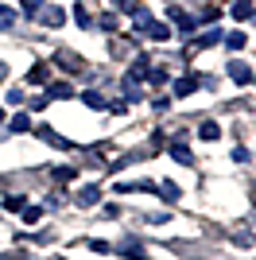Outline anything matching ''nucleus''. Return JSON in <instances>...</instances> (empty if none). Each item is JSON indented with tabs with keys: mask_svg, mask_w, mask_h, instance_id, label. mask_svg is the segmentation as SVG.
<instances>
[{
	"mask_svg": "<svg viewBox=\"0 0 256 260\" xmlns=\"http://www.w3.org/2000/svg\"><path fill=\"white\" fill-rule=\"evenodd\" d=\"M229 78H233V82H248L252 74H248V66H245V62H229Z\"/></svg>",
	"mask_w": 256,
	"mask_h": 260,
	"instance_id": "obj_1",
	"label": "nucleus"
},
{
	"mask_svg": "<svg viewBox=\"0 0 256 260\" xmlns=\"http://www.w3.org/2000/svg\"><path fill=\"white\" fill-rule=\"evenodd\" d=\"M194 86H198V78H179V82H175V98H186Z\"/></svg>",
	"mask_w": 256,
	"mask_h": 260,
	"instance_id": "obj_2",
	"label": "nucleus"
},
{
	"mask_svg": "<svg viewBox=\"0 0 256 260\" xmlns=\"http://www.w3.org/2000/svg\"><path fill=\"white\" fill-rule=\"evenodd\" d=\"M198 136H202V140H217V136H221V128H217L213 120H206L202 128H198Z\"/></svg>",
	"mask_w": 256,
	"mask_h": 260,
	"instance_id": "obj_3",
	"label": "nucleus"
},
{
	"mask_svg": "<svg viewBox=\"0 0 256 260\" xmlns=\"http://www.w3.org/2000/svg\"><path fill=\"white\" fill-rule=\"evenodd\" d=\"M39 20L43 23H62V12H58V8H47V12H39Z\"/></svg>",
	"mask_w": 256,
	"mask_h": 260,
	"instance_id": "obj_4",
	"label": "nucleus"
},
{
	"mask_svg": "<svg viewBox=\"0 0 256 260\" xmlns=\"http://www.w3.org/2000/svg\"><path fill=\"white\" fill-rule=\"evenodd\" d=\"M233 16H237V20H245V16H252V8H248V0H237V4H233Z\"/></svg>",
	"mask_w": 256,
	"mask_h": 260,
	"instance_id": "obj_5",
	"label": "nucleus"
},
{
	"mask_svg": "<svg viewBox=\"0 0 256 260\" xmlns=\"http://www.w3.org/2000/svg\"><path fill=\"white\" fill-rule=\"evenodd\" d=\"M47 93H51V98H70V93H74V89L66 86V82H58V86H51V89H47Z\"/></svg>",
	"mask_w": 256,
	"mask_h": 260,
	"instance_id": "obj_6",
	"label": "nucleus"
},
{
	"mask_svg": "<svg viewBox=\"0 0 256 260\" xmlns=\"http://www.w3.org/2000/svg\"><path fill=\"white\" fill-rule=\"evenodd\" d=\"M97 198H101V194H97L93 186H89V190H82V194H78V202H82V206H93Z\"/></svg>",
	"mask_w": 256,
	"mask_h": 260,
	"instance_id": "obj_7",
	"label": "nucleus"
},
{
	"mask_svg": "<svg viewBox=\"0 0 256 260\" xmlns=\"http://www.w3.org/2000/svg\"><path fill=\"white\" fill-rule=\"evenodd\" d=\"M12 23H16V12H12V8H0V27H12Z\"/></svg>",
	"mask_w": 256,
	"mask_h": 260,
	"instance_id": "obj_8",
	"label": "nucleus"
},
{
	"mask_svg": "<svg viewBox=\"0 0 256 260\" xmlns=\"http://www.w3.org/2000/svg\"><path fill=\"white\" fill-rule=\"evenodd\" d=\"M27 124H31V120L23 117V113H20V117H12V132H27Z\"/></svg>",
	"mask_w": 256,
	"mask_h": 260,
	"instance_id": "obj_9",
	"label": "nucleus"
},
{
	"mask_svg": "<svg viewBox=\"0 0 256 260\" xmlns=\"http://www.w3.org/2000/svg\"><path fill=\"white\" fill-rule=\"evenodd\" d=\"M82 98L89 101V105H93V109H101V105H105V98H101V93H82Z\"/></svg>",
	"mask_w": 256,
	"mask_h": 260,
	"instance_id": "obj_10",
	"label": "nucleus"
},
{
	"mask_svg": "<svg viewBox=\"0 0 256 260\" xmlns=\"http://www.w3.org/2000/svg\"><path fill=\"white\" fill-rule=\"evenodd\" d=\"M163 186H167V190H163V198H167V202H175V198H179V186H175V183H163Z\"/></svg>",
	"mask_w": 256,
	"mask_h": 260,
	"instance_id": "obj_11",
	"label": "nucleus"
},
{
	"mask_svg": "<svg viewBox=\"0 0 256 260\" xmlns=\"http://www.w3.org/2000/svg\"><path fill=\"white\" fill-rule=\"evenodd\" d=\"M39 217H43V210H27V214H23V221H27V225H35Z\"/></svg>",
	"mask_w": 256,
	"mask_h": 260,
	"instance_id": "obj_12",
	"label": "nucleus"
},
{
	"mask_svg": "<svg viewBox=\"0 0 256 260\" xmlns=\"http://www.w3.org/2000/svg\"><path fill=\"white\" fill-rule=\"evenodd\" d=\"M171 155H175V159H179V163H190V152H186V148H175V152H171Z\"/></svg>",
	"mask_w": 256,
	"mask_h": 260,
	"instance_id": "obj_13",
	"label": "nucleus"
},
{
	"mask_svg": "<svg viewBox=\"0 0 256 260\" xmlns=\"http://www.w3.org/2000/svg\"><path fill=\"white\" fill-rule=\"evenodd\" d=\"M23 8H27V12H35V8H39V0H23Z\"/></svg>",
	"mask_w": 256,
	"mask_h": 260,
	"instance_id": "obj_14",
	"label": "nucleus"
},
{
	"mask_svg": "<svg viewBox=\"0 0 256 260\" xmlns=\"http://www.w3.org/2000/svg\"><path fill=\"white\" fill-rule=\"evenodd\" d=\"M4 74H8V70H4V62H0V78H4Z\"/></svg>",
	"mask_w": 256,
	"mask_h": 260,
	"instance_id": "obj_15",
	"label": "nucleus"
},
{
	"mask_svg": "<svg viewBox=\"0 0 256 260\" xmlns=\"http://www.w3.org/2000/svg\"><path fill=\"white\" fill-rule=\"evenodd\" d=\"M0 120H4V113H0Z\"/></svg>",
	"mask_w": 256,
	"mask_h": 260,
	"instance_id": "obj_16",
	"label": "nucleus"
}]
</instances>
